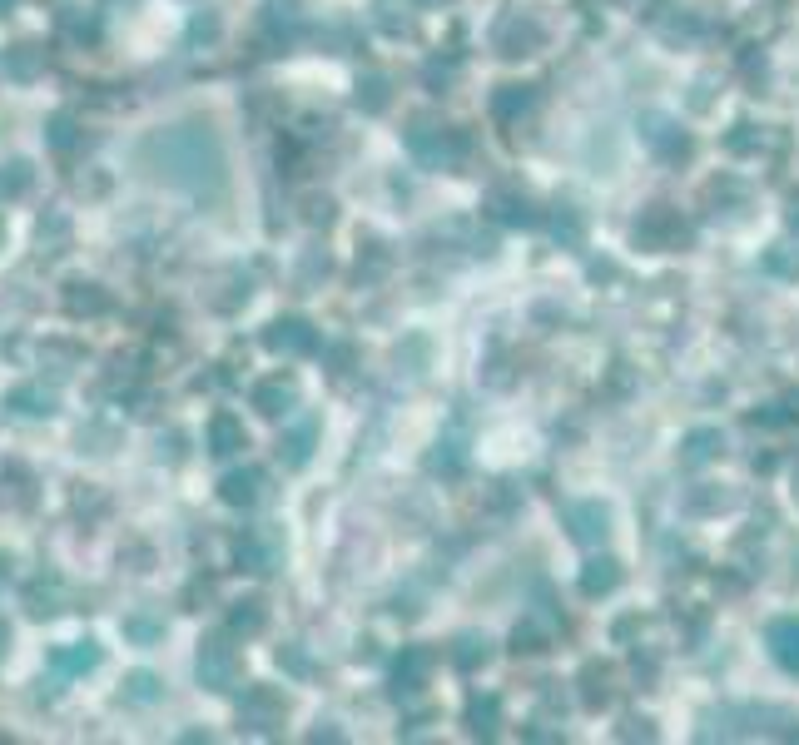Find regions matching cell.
<instances>
[{
	"label": "cell",
	"instance_id": "obj_29",
	"mask_svg": "<svg viewBox=\"0 0 799 745\" xmlns=\"http://www.w3.org/2000/svg\"><path fill=\"white\" fill-rule=\"evenodd\" d=\"M422 671H427V656H422V651H407V656L398 661V691L402 686L412 691V686L422 681Z\"/></svg>",
	"mask_w": 799,
	"mask_h": 745
},
{
	"label": "cell",
	"instance_id": "obj_33",
	"mask_svg": "<svg viewBox=\"0 0 799 745\" xmlns=\"http://www.w3.org/2000/svg\"><path fill=\"white\" fill-rule=\"evenodd\" d=\"M551 234H556V239H566V244H576V239H581V219H576L571 209H561V214H556V224H551Z\"/></svg>",
	"mask_w": 799,
	"mask_h": 745
},
{
	"label": "cell",
	"instance_id": "obj_28",
	"mask_svg": "<svg viewBox=\"0 0 799 745\" xmlns=\"http://www.w3.org/2000/svg\"><path fill=\"white\" fill-rule=\"evenodd\" d=\"M125 636H130V641H159V636H164V621H154V616H125Z\"/></svg>",
	"mask_w": 799,
	"mask_h": 745
},
{
	"label": "cell",
	"instance_id": "obj_34",
	"mask_svg": "<svg viewBox=\"0 0 799 745\" xmlns=\"http://www.w3.org/2000/svg\"><path fill=\"white\" fill-rule=\"evenodd\" d=\"M5 582H10V562L0 557V587H5Z\"/></svg>",
	"mask_w": 799,
	"mask_h": 745
},
{
	"label": "cell",
	"instance_id": "obj_11",
	"mask_svg": "<svg viewBox=\"0 0 799 745\" xmlns=\"http://www.w3.org/2000/svg\"><path fill=\"white\" fill-rule=\"evenodd\" d=\"M293 398H298L293 378H268V383H259V388H254V408H259L264 418L288 413V408H293Z\"/></svg>",
	"mask_w": 799,
	"mask_h": 745
},
{
	"label": "cell",
	"instance_id": "obj_1",
	"mask_svg": "<svg viewBox=\"0 0 799 745\" xmlns=\"http://www.w3.org/2000/svg\"><path fill=\"white\" fill-rule=\"evenodd\" d=\"M149 159L159 164L164 179L194 189V194H214L224 184V149L214 140L209 125H179V130H164L149 140Z\"/></svg>",
	"mask_w": 799,
	"mask_h": 745
},
{
	"label": "cell",
	"instance_id": "obj_18",
	"mask_svg": "<svg viewBox=\"0 0 799 745\" xmlns=\"http://www.w3.org/2000/svg\"><path fill=\"white\" fill-rule=\"evenodd\" d=\"M621 582V567L611 562V557H601V562H591L586 572H581V592L586 596H601V592H611Z\"/></svg>",
	"mask_w": 799,
	"mask_h": 745
},
{
	"label": "cell",
	"instance_id": "obj_12",
	"mask_svg": "<svg viewBox=\"0 0 799 745\" xmlns=\"http://www.w3.org/2000/svg\"><path fill=\"white\" fill-rule=\"evenodd\" d=\"M770 651L785 671H799V616H785L770 626Z\"/></svg>",
	"mask_w": 799,
	"mask_h": 745
},
{
	"label": "cell",
	"instance_id": "obj_9",
	"mask_svg": "<svg viewBox=\"0 0 799 745\" xmlns=\"http://www.w3.org/2000/svg\"><path fill=\"white\" fill-rule=\"evenodd\" d=\"M264 472L259 467H239V472H229L224 482H219V497L229 502V507H254L259 497H264Z\"/></svg>",
	"mask_w": 799,
	"mask_h": 745
},
{
	"label": "cell",
	"instance_id": "obj_35",
	"mask_svg": "<svg viewBox=\"0 0 799 745\" xmlns=\"http://www.w3.org/2000/svg\"><path fill=\"white\" fill-rule=\"evenodd\" d=\"M5 646H10V631H5V626H0V656H5Z\"/></svg>",
	"mask_w": 799,
	"mask_h": 745
},
{
	"label": "cell",
	"instance_id": "obj_10",
	"mask_svg": "<svg viewBox=\"0 0 799 745\" xmlns=\"http://www.w3.org/2000/svg\"><path fill=\"white\" fill-rule=\"evenodd\" d=\"M5 408H15L20 418H50V413H55V393L40 388V383H20V388L5 398Z\"/></svg>",
	"mask_w": 799,
	"mask_h": 745
},
{
	"label": "cell",
	"instance_id": "obj_21",
	"mask_svg": "<svg viewBox=\"0 0 799 745\" xmlns=\"http://www.w3.org/2000/svg\"><path fill=\"white\" fill-rule=\"evenodd\" d=\"M497 716H502L497 696H477V701L467 706V721H472V731H477V736H492V731H497Z\"/></svg>",
	"mask_w": 799,
	"mask_h": 745
},
{
	"label": "cell",
	"instance_id": "obj_38",
	"mask_svg": "<svg viewBox=\"0 0 799 745\" xmlns=\"http://www.w3.org/2000/svg\"><path fill=\"white\" fill-rule=\"evenodd\" d=\"M0 234H5V224H0Z\"/></svg>",
	"mask_w": 799,
	"mask_h": 745
},
{
	"label": "cell",
	"instance_id": "obj_22",
	"mask_svg": "<svg viewBox=\"0 0 799 745\" xmlns=\"http://www.w3.org/2000/svg\"><path fill=\"white\" fill-rule=\"evenodd\" d=\"M492 209H497V219L502 224H532V204L527 199H517V194H492Z\"/></svg>",
	"mask_w": 799,
	"mask_h": 745
},
{
	"label": "cell",
	"instance_id": "obj_17",
	"mask_svg": "<svg viewBox=\"0 0 799 745\" xmlns=\"http://www.w3.org/2000/svg\"><path fill=\"white\" fill-rule=\"evenodd\" d=\"M715 452H720V433H715V428H695V433L685 438L680 462H685V467H700V462H710Z\"/></svg>",
	"mask_w": 799,
	"mask_h": 745
},
{
	"label": "cell",
	"instance_id": "obj_27",
	"mask_svg": "<svg viewBox=\"0 0 799 745\" xmlns=\"http://www.w3.org/2000/svg\"><path fill=\"white\" fill-rule=\"evenodd\" d=\"M452 661H457L462 671H472L477 661H487V641H477V636H462V641H457V651H452Z\"/></svg>",
	"mask_w": 799,
	"mask_h": 745
},
{
	"label": "cell",
	"instance_id": "obj_14",
	"mask_svg": "<svg viewBox=\"0 0 799 745\" xmlns=\"http://www.w3.org/2000/svg\"><path fill=\"white\" fill-rule=\"evenodd\" d=\"M313 438H318V423H313V418H303V423H298V428L278 443V457H283L288 467H303V462H308V452H313Z\"/></svg>",
	"mask_w": 799,
	"mask_h": 745
},
{
	"label": "cell",
	"instance_id": "obj_23",
	"mask_svg": "<svg viewBox=\"0 0 799 745\" xmlns=\"http://www.w3.org/2000/svg\"><path fill=\"white\" fill-rule=\"evenodd\" d=\"M125 701H134V706H154V701H159V681H154L149 671L125 676Z\"/></svg>",
	"mask_w": 799,
	"mask_h": 745
},
{
	"label": "cell",
	"instance_id": "obj_2",
	"mask_svg": "<svg viewBox=\"0 0 799 745\" xmlns=\"http://www.w3.org/2000/svg\"><path fill=\"white\" fill-rule=\"evenodd\" d=\"M234 676H239V656H234V646H229L224 636L204 641V646H199V681H204L209 691H229V686H234Z\"/></svg>",
	"mask_w": 799,
	"mask_h": 745
},
{
	"label": "cell",
	"instance_id": "obj_37",
	"mask_svg": "<svg viewBox=\"0 0 799 745\" xmlns=\"http://www.w3.org/2000/svg\"><path fill=\"white\" fill-rule=\"evenodd\" d=\"M10 5H15V0H0V15H5V10H10Z\"/></svg>",
	"mask_w": 799,
	"mask_h": 745
},
{
	"label": "cell",
	"instance_id": "obj_24",
	"mask_svg": "<svg viewBox=\"0 0 799 745\" xmlns=\"http://www.w3.org/2000/svg\"><path fill=\"white\" fill-rule=\"evenodd\" d=\"M25 189H30V164H25V159L0 164V194H5V199H15V194H25Z\"/></svg>",
	"mask_w": 799,
	"mask_h": 745
},
{
	"label": "cell",
	"instance_id": "obj_4",
	"mask_svg": "<svg viewBox=\"0 0 799 745\" xmlns=\"http://www.w3.org/2000/svg\"><path fill=\"white\" fill-rule=\"evenodd\" d=\"M264 348L268 353H313L318 348V333L303 323V318H278L264 328Z\"/></svg>",
	"mask_w": 799,
	"mask_h": 745
},
{
	"label": "cell",
	"instance_id": "obj_15",
	"mask_svg": "<svg viewBox=\"0 0 799 745\" xmlns=\"http://www.w3.org/2000/svg\"><path fill=\"white\" fill-rule=\"evenodd\" d=\"M541 40V30L536 25H522L517 15L512 20H502V30H497V45H502V55H527V45Z\"/></svg>",
	"mask_w": 799,
	"mask_h": 745
},
{
	"label": "cell",
	"instance_id": "obj_6",
	"mask_svg": "<svg viewBox=\"0 0 799 745\" xmlns=\"http://www.w3.org/2000/svg\"><path fill=\"white\" fill-rule=\"evenodd\" d=\"M636 239H641L646 249H675V244H685V224H680L670 209H651V214L636 224Z\"/></svg>",
	"mask_w": 799,
	"mask_h": 745
},
{
	"label": "cell",
	"instance_id": "obj_20",
	"mask_svg": "<svg viewBox=\"0 0 799 745\" xmlns=\"http://www.w3.org/2000/svg\"><path fill=\"white\" fill-rule=\"evenodd\" d=\"M532 110V90H522V85H507L497 100H492V115L497 120H512V115H527Z\"/></svg>",
	"mask_w": 799,
	"mask_h": 745
},
{
	"label": "cell",
	"instance_id": "obj_5",
	"mask_svg": "<svg viewBox=\"0 0 799 745\" xmlns=\"http://www.w3.org/2000/svg\"><path fill=\"white\" fill-rule=\"evenodd\" d=\"M95 666H100V646H95V641H75V646H60V651H50V671H55V681L90 676Z\"/></svg>",
	"mask_w": 799,
	"mask_h": 745
},
{
	"label": "cell",
	"instance_id": "obj_31",
	"mask_svg": "<svg viewBox=\"0 0 799 745\" xmlns=\"http://www.w3.org/2000/svg\"><path fill=\"white\" fill-rule=\"evenodd\" d=\"M646 135H651L661 149H670V154H685V149H690V145H685V135H670L666 120H651V130H646Z\"/></svg>",
	"mask_w": 799,
	"mask_h": 745
},
{
	"label": "cell",
	"instance_id": "obj_13",
	"mask_svg": "<svg viewBox=\"0 0 799 745\" xmlns=\"http://www.w3.org/2000/svg\"><path fill=\"white\" fill-rule=\"evenodd\" d=\"M209 447H214L219 457H229V452L249 447V433H244V423H239V418H229V413H219V418L209 423Z\"/></svg>",
	"mask_w": 799,
	"mask_h": 745
},
{
	"label": "cell",
	"instance_id": "obj_30",
	"mask_svg": "<svg viewBox=\"0 0 799 745\" xmlns=\"http://www.w3.org/2000/svg\"><path fill=\"white\" fill-rule=\"evenodd\" d=\"M95 308H105V294H100L95 284H75V294H70V313H95Z\"/></svg>",
	"mask_w": 799,
	"mask_h": 745
},
{
	"label": "cell",
	"instance_id": "obj_7",
	"mask_svg": "<svg viewBox=\"0 0 799 745\" xmlns=\"http://www.w3.org/2000/svg\"><path fill=\"white\" fill-rule=\"evenodd\" d=\"M239 721H244L249 731H273V726L283 721V696L254 686V691L244 696V706H239Z\"/></svg>",
	"mask_w": 799,
	"mask_h": 745
},
{
	"label": "cell",
	"instance_id": "obj_3",
	"mask_svg": "<svg viewBox=\"0 0 799 745\" xmlns=\"http://www.w3.org/2000/svg\"><path fill=\"white\" fill-rule=\"evenodd\" d=\"M239 562H244L249 572H273V567L283 562V537L268 532V527L244 532V537H239Z\"/></svg>",
	"mask_w": 799,
	"mask_h": 745
},
{
	"label": "cell",
	"instance_id": "obj_19",
	"mask_svg": "<svg viewBox=\"0 0 799 745\" xmlns=\"http://www.w3.org/2000/svg\"><path fill=\"white\" fill-rule=\"evenodd\" d=\"M229 631H234V636H254V631H264V601H234V611H229Z\"/></svg>",
	"mask_w": 799,
	"mask_h": 745
},
{
	"label": "cell",
	"instance_id": "obj_8",
	"mask_svg": "<svg viewBox=\"0 0 799 745\" xmlns=\"http://www.w3.org/2000/svg\"><path fill=\"white\" fill-rule=\"evenodd\" d=\"M566 527H571V537L576 542H601L606 537V527H611V512L601 507V502H571L566 507Z\"/></svg>",
	"mask_w": 799,
	"mask_h": 745
},
{
	"label": "cell",
	"instance_id": "obj_25",
	"mask_svg": "<svg viewBox=\"0 0 799 745\" xmlns=\"http://www.w3.org/2000/svg\"><path fill=\"white\" fill-rule=\"evenodd\" d=\"M358 105L363 110H388V80L383 75H368V80H358Z\"/></svg>",
	"mask_w": 799,
	"mask_h": 745
},
{
	"label": "cell",
	"instance_id": "obj_36",
	"mask_svg": "<svg viewBox=\"0 0 799 745\" xmlns=\"http://www.w3.org/2000/svg\"><path fill=\"white\" fill-rule=\"evenodd\" d=\"M790 224H795V229H799V199H795V209H790Z\"/></svg>",
	"mask_w": 799,
	"mask_h": 745
},
{
	"label": "cell",
	"instance_id": "obj_26",
	"mask_svg": "<svg viewBox=\"0 0 799 745\" xmlns=\"http://www.w3.org/2000/svg\"><path fill=\"white\" fill-rule=\"evenodd\" d=\"M55 601H60V587H55V582H50V587H45V582H35V587H30V596H25L30 616H55V611H60Z\"/></svg>",
	"mask_w": 799,
	"mask_h": 745
},
{
	"label": "cell",
	"instance_id": "obj_32",
	"mask_svg": "<svg viewBox=\"0 0 799 745\" xmlns=\"http://www.w3.org/2000/svg\"><path fill=\"white\" fill-rule=\"evenodd\" d=\"M50 145L55 149L75 145V120H70V115H55V120H50Z\"/></svg>",
	"mask_w": 799,
	"mask_h": 745
},
{
	"label": "cell",
	"instance_id": "obj_16",
	"mask_svg": "<svg viewBox=\"0 0 799 745\" xmlns=\"http://www.w3.org/2000/svg\"><path fill=\"white\" fill-rule=\"evenodd\" d=\"M40 65H45V50H35V45H15V50H5V75H10V80H35V75H40Z\"/></svg>",
	"mask_w": 799,
	"mask_h": 745
}]
</instances>
